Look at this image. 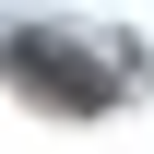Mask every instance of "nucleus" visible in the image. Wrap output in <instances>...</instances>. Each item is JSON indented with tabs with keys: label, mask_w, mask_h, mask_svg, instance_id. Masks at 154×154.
<instances>
[{
	"label": "nucleus",
	"mask_w": 154,
	"mask_h": 154,
	"mask_svg": "<svg viewBox=\"0 0 154 154\" xmlns=\"http://www.w3.org/2000/svg\"><path fill=\"white\" fill-rule=\"evenodd\" d=\"M0 71L36 83L48 107H107V59H83V48H59V36H12V48H0Z\"/></svg>",
	"instance_id": "1"
}]
</instances>
